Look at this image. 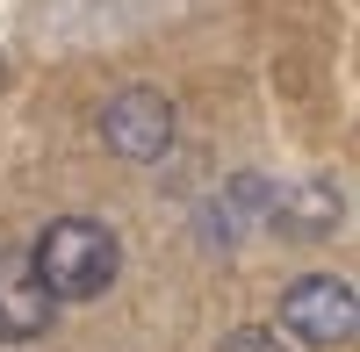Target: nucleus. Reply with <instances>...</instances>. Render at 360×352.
Returning a JSON list of instances; mask_svg holds the SVG:
<instances>
[{"label":"nucleus","mask_w":360,"mask_h":352,"mask_svg":"<svg viewBox=\"0 0 360 352\" xmlns=\"http://www.w3.org/2000/svg\"><path fill=\"white\" fill-rule=\"evenodd\" d=\"M51 309L58 295L44 287L37 259L29 252H0V345H29L51 331Z\"/></svg>","instance_id":"obj_4"},{"label":"nucleus","mask_w":360,"mask_h":352,"mask_svg":"<svg viewBox=\"0 0 360 352\" xmlns=\"http://www.w3.org/2000/svg\"><path fill=\"white\" fill-rule=\"evenodd\" d=\"M339 216H346V201H339L332 180H288L259 201V223L281 230V238H332Z\"/></svg>","instance_id":"obj_5"},{"label":"nucleus","mask_w":360,"mask_h":352,"mask_svg":"<svg viewBox=\"0 0 360 352\" xmlns=\"http://www.w3.org/2000/svg\"><path fill=\"white\" fill-rule=\"evenodd\" d=\"M29 259H37V273H44V287L58 302H94L115 280V266H123V245H115V230L94 223V216H58Z\"/></svg>","instance_id":"obj_1"},{"label":"nucleus","mask_w":360,"mask_h":352,"mask_svg":"<svg viewBox=\"0 0 360 352\" xmlns=\"http://www.w3.org/2000/svg\"><path fill=\"white\" fill-rule=\"evenodd\" d=\"M217 352H288V345H281L274 331H231V338H224Z\"/></svg>","instance_id":"obj_6"},{"label":"nucleus","mask_w":360,"mask_h":352,"mask_svg":"<svg viewBox=\"0 0 360 352\" xmlns=\"http://www.w3.org/2000/svg\"><path fill=\"white\" fill-rule=\"evenodd\" d=\"M101 144L130 165H152L173 151V101L159 86H123L108 108H101Z\"/></svg>","instance_id":"obj_2"},{"label":"nucleus","mask_w":360,"mask_h":352,"mask_svg":"<svg viewBox=\"0 0 360 352\" xmlns=\"http://www.w3.org/2000/svg\"><path fill=\"white\" fill-rule=\"evenodd\" d=\"M281 324L303 338V345H346L353 324H360V302H353V287L339 273H303L281 295Z\"/></svg>","instance_id":"obj_3"}]
</instances>
